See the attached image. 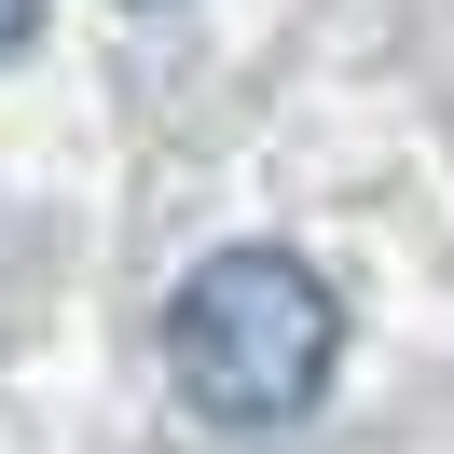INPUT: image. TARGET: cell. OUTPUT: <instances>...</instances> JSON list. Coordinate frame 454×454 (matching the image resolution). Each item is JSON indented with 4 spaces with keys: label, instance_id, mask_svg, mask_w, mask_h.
<instances>
[{
    "label": "cell",
    "instance_id": "6da1fadb",
    "mask_svg": "<svg viewBox=\"0 0 454 454\" xmlns=\"http://www.w3.org/2000/svg\"><path fill=\"white\" fill-rule=\"evenodd\" d=\"M331 358H344V303L303 248H221L179 276L166 303V386L193 427L221 441H276L331 399Z\"/></svg>",
    "mask_w": 454,
    "mask_h": 454
},
{
    "label": "cell",
    "instance_id": "7a4b0ae2",
    "mask_svg": "<svg viewBox=\"0 0 454 454\" xmlns=\"http://www.w3.org/2000/svg\"><path fill=\"white\" fill-rule=\"evenodd\" d=\"M42 28V0H0V56H14V42H28Z\"/></svg>",
    "mask_w": 454,
    "mask_h": 454
}]
</instances>
